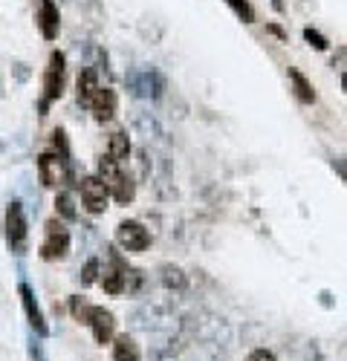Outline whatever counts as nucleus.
I'll return each instance as SVG.
<instances>
[{"label":"nucleus","instance_id":"nucleus-14","mask_svg":"<svg viewBox=\"0 0 347 361\" xmlns=\"http://www.w3.org/2000/svg\"><path fill=\"white\" fill-rule=\"evenodd\" d=\"M96 93H99V78H96V73H93V70H84V73L78 75V104L90 107V102H93Z\"/></svg>","mask_w":347,"mask_h":361},{"label":"nucleus","instance_id":"nucleus-20","mask_svg":"<svg viewBox=\"0 0 347 361\" xmlns=\"http://www.w3.org/2000/svg\"><path fill=\"white\" fill-rule=\"evenodd\" d=\"M162 281H165V286H177V289L185 286L183 272H180V269H174V266H165V269H162Z\"/></svg>","mask_w":347,"mask_h":361},{"label":"nucleus","instance_id":"nucleus-2","mask_svg":"<svg viewBox=\"0 0 347 361\" xmlns=\"http://www.w3.org/2000/svg\"><path fill=\"white\" fill-rule=\"evenodd\" d=\"M64 52H52L49 55V64H47V73H44V99H41V110H47L55 99H61L64 93Z\"/></svg>","mask_w":347,"mask_h":361},{"label":"nucleus","instance_id":"nucleus-12","mask_svg":"<svg viewBox=\"0 0 347 361\" xmlns=\"http://www.w3.org/2000/svg\"><path fill=\"white\" fill-rule=\"evenodd\" d=\"M99 179L107 185V191L113 194V191H116V185H119L122 179H125V173H122L119 162H116L113 157H102V159H99Z\"/></svg>","mask_w":347,"mask_h":361},{"label":"nucleus","instance_id":"nucleus-21","mask_svg":"<svg viewBox=\"0 0 347 361\" xmlns=\"http://www.w3.org/2000/svg\"><path fill=\"white\" fill-rule=\"evenodd\" d=\"M304 38H307V41H310V47H315V49H322V52L327 49V38H324L322 32H315L312 26H307V29H304Z\"/></svg>","mask_w":347,"mask_h":361},{"label":"nucleus","instance_id":"nucleus-8","mask_svg":"<svg viewBox=\"0 0 347 361\" xmlns=\"http://www.w3.org/2000/svg\"><path fill=\"white\" fill-rule=\"evenodd\" d=\"M38 29L47 41H55L58 38V29H61V15H58V6L52 0H41L38 6Z\"/></svg>","mask_w":347,"mask_h":361},{"label":"nucleus","instance_id":"nucleus-23","mask_svg":"<svg viewBox=\"0 0 347 361\" xmlns=\"http://www.w3.org/2000/svg\"><path fill=\"white\" fill-rule=\"evenodd\" d=\"M246 361H275V355H272L269 350H252V353L246 355Z\"/></svg>","mask_w":347,"mask_h":361},{"label":"nucleus","instance_id":"nucleus-17","mask_svg":"<svg viewBox=\"0 0 347 361\" xmlns=\"http://www.w3.org/2000/svg\"><path fill=\"white\" fill-rule=\"evenodd\" d=\"M93 304H87L84 298H70V312H73V318L78 321V324H84V326H90V318H93Z\"/></svg>","mask_w":347,"mask_h":361},{"label":"nucleus","instance_id":"nucleus-1","mask_svg":"<svg viewBox=\"0 0 347 361\" xmlns=\"http://www.w3.org/2000/svg\"><path fill=\"white\" fill-rule=\"evenodd\" d=\"M70 252V228L61 223V217H52L44 226V240H41V257L44 260H61Z\"/></svg>","mask_w":347,"mask_h":361},{"label":"nucleus","instance_id":"nucleus-5","mask_svg":"<svg viewBox=\"0 0 347 361\" xmlns=\"http://www.w3.org/2000/svg\"><path fill=\"white\" fill-rule=\"evenodd\" d=\"M116 243H119L125 252H145L151 246V234L139 220H125L116 228Z\"/></svg>","mask_w":347,"mask_h":361},{"label":"nucleus","instance_id":"nucleus-24","mask_svg":"<svg viewBox=\"0 0 347 361\" xmlns=\"http://www.w3.org/2000/svg\"><path fill=\"white\" fill-rule=\"evenodd\" d=\"M341 87H344V93H347V73L341 75Z\"/></svg>","mask_w":347,"mask_h":361},{"label":"nucleus","instance_id":"nucleus-13","mask_svg":"<svg viewBox=\"0 0 347 361\" xmlns=\"http://www.w3.org/2000/svg\"><path fill=\"white\" fill-rule=\"evenodd\" d=\"M139 344L130 336H116L113 338V361H139Z\"/></svg>","mask_w":347,"mask_h":361},{"label":"nucleus","instance_id":"nucleus-18","mask_svg":"<svg viewBox=\"0 0 347 361\" xmlns=\"http://www.w3.org/2000/svg\"><path fill=\"white\" fill-rule=\"evenodd\" d=\"M55 212H58V217L61 220H75V202H73V194H67V191H61L55 197Z\"/></svg>","mask_w":347,"mask_h":361},{"label":"nucleus","instance_id":"nucleus-7","mask_svg":"<svg viewBox=\"0 0 347 361\" xmlns=\"http://www.w3.org/2000/svg\"><path fill=\"white\" fill-rule=\"evenodd\" d=\"M90 329H93V338L96 344H107L116 338V318L110 310L104 307H96L93 310V318H90Z\"/></svg>","mask_w":347,"mask_h":361},{"label":"nucleus","instance_id":"nucleus-4","mask_svg":"<svg viewBox=\"0 0 347 361\" xmlns=\"http://www.w3.org/2000/svg\"><path fill=\"white\" fill-rule=\"evenodd\" d=\"M78 194H81V205L90 214H102L107 208V202H110V191H107V185L102 183L99 176H81Z\"/></svg>","mask_w":347,"mask_h":361},{"label":"nucleus","instance_id":"nucleus-3","mask_svg":"<svg viewBox=\"0 0 347 361\" xmlns=\"http://www.w3.org/2000/svg\"><path fill=\"white\" fill-rule=\"evenodd\" d=\"M4 228H6V243H9V249H12L15 255H23V252H26L29 228H26V217H23V205H20V202H9Z\"/></svg>","mask_w":347,"mask_h":361},{"label":"nucleus","instance_id":"nucleus-16","mask_svg":"<svg viewBox=\"0 0 347 361\" xmlns=\"http://www.w3.org/2000/svg\"><path fill=\"white\" fill-rule=\"evenodd\" d=\"M289 81H293V90H296V96H298L301 104H312V102H315V90H312V84H310L298 70H289Z\"/></svg>","mask_w":347,"mask_h":361},{"label":"nucleus","instance_id":"nucleus-11","mask_svg":"<svg viewBox=\"0 0 347 361\" xmlns=\"http://www.w3.org/2000/svg\"><path fill=\"white\" fill-rule=\"evenodd\" d=\"M125 275H128V269H122V263L113 257V263L102 272V286L107 295H122L125 292Z\"/></svg>","mask_w":347,"mask_h":361},{"label":"nucleus","instance_id":"nucleus-19","mask_svg":"<svg viewBox=\"0 0 347 361\" xmlns=\"http://www.w3.org/2000/svg\"><path fill=\"white\" fill-rule=\"evenodd\" d=\"M226 4L231 6V12H235L243 23H252V20H255V9H252L249 0H226Z\"/></svg>","mask_w":347,"mask_h":361},{"label":"nucleus","instance_id":"nucleus-15","mask_svg":"<svg viewBox=\"0 0 347 361\" xmlns=\"http://www.w3.org/2000/svg\"><path fill=\"white\" fill-rule=\"evenodd\" d=\"M107 157H113L116 162H125L128 157H130V139H128V133H122V130H116L113 136H110V142H107Z\"/></svg>","mask_w":347,"mask_h":361},{"label":"nucleus","instance_id":"nucleus-25","mask_svg":"<svg viewBox=\"0 0 347 361\" xmlns=\"http://www.w3.org/2000/svg\"><path fill=\"white\" fill-rule=\"evenodd\" d=\"M344 173H347V165H344Z\"/></svg>","mask_w":347,"mask_h":361},{"label":"nucleus","instance_id":"nucleus-6","mask_svg":"<svg viewBox=\"0 0 347 361\" xmlns=\"http://www.w3.org/2000/svg\"><path fill=\"white\" fill-rule=\"evenodd\" d=\"M38 176L47 188L61 185L67 179V154H52V150L41 154L38 157Z\"/></svg>","mask_w":347,"mask_h":361},{"label":"nucleus","instance_id":"nucleus-22","mask_svg":"<svg viewBox=\"0 0 347 361\" xmlns=\"http://www.w3.org/2000/svg\"><path fill=\"white\" fill-rule=\"evenodd\" d=\"M96 275H99V260H87L84 272H81V283H96Z\"/></svg>","mask_w":347,"mask_h":361},{"label":"nucleus","instance_id":"nucleus-9","mask_svg":"<svg viewBox=\"0 0 347 361\" xmlns=\"http://www.w3.org/2000/svg\"><path fill=\"white\" fill-rule=\"evenodd\" d=\"M116 107H119V99H116L113 90L110 87H99V93L90 102V110H93L96 122H110V118L116 116Z\"/></svg>","mask_w":347,"mask_h":361},{"label":"nucleus","instance_id":"nucleus-10","mask_svg":"<svg viewBox=\"0 0 347 361\" xmlns=\"http://www.w3.org/2000/svg\"><path fill=\"white\" fill-rule=\"evenodd\" d=\"M18 292H20V304H23V310H26V318H29V324H32V329H35L38 336H47V324H44V315H41V307H38L32 289H29L26 283H20Z\"/></svg>","mask_w":347,"mask_h":361}]
</instances>
